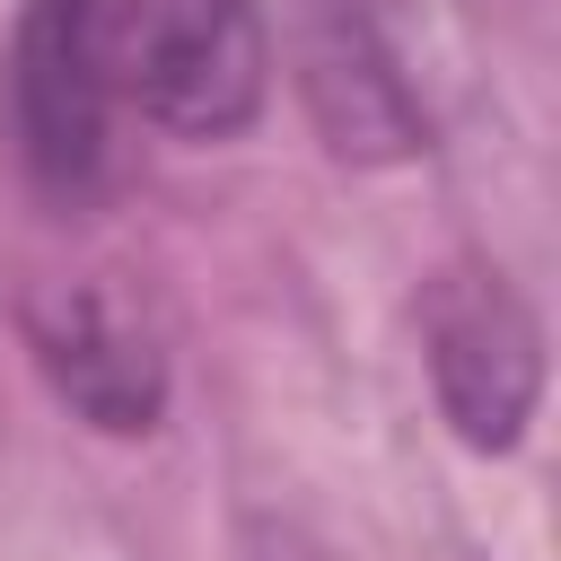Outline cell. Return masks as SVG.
<instances>
[{
  "label": "cell",
  "mask_w": 561,
  "mask_h": 561,
  "mask_svg": "<svg viewBox=\"0 0 561 561\" xmlns=\"http://www.w3.org/2000/svg\"><path fill=\"white\" fill-rule=\"evenodd\" d=\"M96 61L114 105L175 140H237L272 88L254 0H96Z\"/></svg>",
  "instance_id": "1"
},
{
  "label": "cell",
  "mask_w": 561,
  "mask_h": 561,
  "mask_svg": "<svg viewBox=\"0 0 561 561\" xmlns=\"http://www.w3.org/2000/svg\"><path fill=\"white\" fill-rule=\"evenodd\" d=\"M114 88L96 61V0H18L0 53L9 158L44 202H96L114 175Z\"/></svg>",
  "instance_id": "2"
},
{
  "label": "cell",
  "mask_w": 561,
  "mask_h": 561,
  "mask_svg": "<svg viewBox=\"0 0 561 561\" xmlns=\"http://www.w3.org/2000/svg\"><path fill=\"white\" fill-rule=\"evenodd\" d=\"M421 359L447 430L482 456L517 447L543 394V324L517 280L482 254H456L421 280Z\"/></svg>",
  "instance_id": "3"
},
{
  "label": "cell",
  "mask_w": 561,
  "mask_h": 561,
  "mask_svg": "<svg viewBox=\"0 0 561 561\" xmlns=\"http://www.w3.org/2000/svg\"><path fill=\"white\" fill-rule=\"evenodd\" d=\"M298 96L333 158L394 167L430 149V105L403 70V9L394 0H298Z\"/></svg>",
  "instance_id": "4"
},
{
  "label": "cell",
  "mask_w": 561,
  "mask_h": 561,
  "mask_svg": "<svg viewBox=\"0 0 561 561\" xmlns=\"http://www.w3.org/2000/svg\"><path fill=\"white\" fill-rule=\"evenodd\" d=\"M26 351H35L44 386L79 421H96L114 438L158 430V412H167V351H158L149 316L123 289H105V280H53V289H35L26 298Z\"/></svg>",
  "instance_id": "5"
},
{
  "label": "cell",
  "mask_w": 561,
  "mask_h": 561,
  "mask_svg": "<svg viewBox=\"0 0 561 561\" xmlns=\"http://www.w3.org/2000/svg\"><path fill=\"white\" fill-rule=\"evenodd\" d=\"M237 561H324L307 535H289V526H254L245 543H237Z\"/></svg>",
  "instance_id": "6"
}]
</instances>
